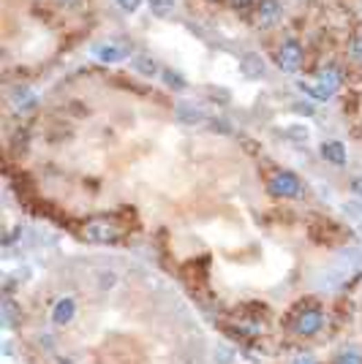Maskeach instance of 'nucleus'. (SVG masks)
Returning <instances> with one entry per match:
<instances>
[{
    "label": "nucleus",
    "instance_id": "obj_6",
    "mask_svg": "<svg viewBox=\"0 0 362 364\" xmlns=\"http://www.w3.org/2000/svg\"><path fill=\"white\" fill-rule=\"evenodd\" d=\"M93 57L95 60H101V63H120V60H126L128 57V46H123V44H115V41H104V44H93Z\"/></svg>",
    "mask_w": 362,
    "mask_h": 364
},
{
    "label": "nucleus",
    "instance_id": "obj_13",
    "mask_svg": "<svg viewBox=\"0 0 362 364\" xmlns=\"http://www.w3.org/2000/svg\"><path fill=\"white\" fill-rule=\"evenodd\" d=\"M131 65H134L136 74H142V77H158V63L150 57V54H136L131 57Z\"/></svg>",
    "mask_w": 362,
    "mask_h": 364
},
{
    "label": "nucleus",
    "instance_id": "obj_1",
    "mask_svg": "<svg viewBox=\"0 0 362 364\" xmlns=\"http://www.w3.org/2000/svg\"><path fill=\"white\" fill-rule=\"evenodd\" d=\"M362 259L357 253H343L330 270H324V274L318 277V285L327 288V291H335V288H343L349 283V277L360 270Z\"/></svg>",
    "mask_w": 362,
    "mask_h": 364
},
{
    "label": "nucleus",
    "instance_id": "obj_21",
    "mask_svg": "<svg viewBox=\"0 0 362 364\" xmlns=\"http://www.w3.org/2000/svg\"><path fill=\"white\" fill-rule=\"evenodd\" d=\"M117 6L126 11V14H134L139 11V6H142V0H117Z\"/></svg>",
    "mask_w": 362,
    "mask_h": 364
},
{
    "label": "nucleus",
    "instance_id": "obj_4",
    "mask_svg": "<svg viewBox=\"0 0 362 364\" xmlns=\"http://www.w3.org/2000/svg\"><path fill=\"white\" fill-rule=\"evenodd\" d=\"M117 234H120V228L115 226L109 218H95V221H90V223L85 226V236H88L90 242H101V245L115 242Z\"/></svg>",
    "mask_w": 362,
    "mask_h": 364
},
{
    "label": "nucleus",
    "instance_id": "obj_19",
    "mask_svg": "<svg viewBox=\"0 0 362 364\" xmlns=\"http://www.w3.org/2000/svg\"><path fill=\"white\" fill-rule=\"evenodd\" d=\"M335 364H362V354L360 351H354V348L341 351V354H338V359H335Z\"/></svg>",
    "mask_w": 362,
    "mask_h": 364
},
{
    "label": "nucleus",
    "instance_id": "obj_15",
    "mask_svg": "<svg viewBox=\"0 0 362 364\" xmlns=\"http://www.w3.org/2000/svg\"><path fill=\"white\" fill-rule=\"evenodd\" d=\"M19 318H22V313H19L17 302H14L11 296H6V299H3V326H6V329H11V326H14Z\"/></svg>",
    "mask_w": 362,
    "mask_h": 364
},
{
    "label": "nucleus",
    "instance_id": "obj_5",
    "mask_svg": "<svg viewBox=\"0 0 362 364\" xmlns=\"http://www.w3.org/2000/svg\"><path fill=\"white\" fill-rule=\"evenodd\" d=\"M321 323H324V316H321V310L318 307H308V310H303V313H297V318H294V334H300V337H314L318 329H321Z\"/></svg>",
    "mask_w": 362,
    "mask_h": 364
},
{
    "label": "nucleus",
    "instance_id": "obj_22",
    "mask_svg": "<svg viewBox=\"0 0 362 364\" xmlns=\"http://www.w3.org/2000/svg\"><path fill=\"white\" fill-rule=\"evenodd\" d=\"M292 364H318L311 354H300V356H294V362Z\"/></svg>",
    "mask_w": 362,
    "mask_h": 364
},
{
    "label": "nucleus",
    "instance_id": "obj_24",
    "mask_svg": "<svg viewBox=\"0 0 362 364\" xmlns=\"http://www.w3.org/2000/svg\"><path fill=\"white\" fill-rule=\"evenodd\" d=\"M57 6H63V8H79L82 6V0H55Z\"/></svg>",
    "mask_w": 362,
    "mask_h": 364
},
{
    "label": "nucleus",
    "instance_id": "obj_17",
    "mask_svg": "<svg viewBox=\"0 0 362 364\" xmlns=\"http://www.w3.org/2000/svg\"><path fill=\"white\" fill-rule=\"evenodd\" d=\"M297 88H300V92H305L308 98H314V101H330V95L324 92V88L318 85V82H297Z\"/></svg>",
    "mask_w": 362,
    "mask_h": 364
},
{
    "label": "nucleus",
    "instance_id": "obj_8",
    "mask_svg": "<svg viewBox=\"0 0 362 364\" xmlns=\"http://www.w3.org/2000/svg\"><path fill=\"white\" fill-rule=\"evenodd\" d=\"M175 114H178V120L185 123V125H204L207 123V112L202 106H196V103H188V101L178 103Z\"/></svg>",
    "mask_w": 362,
    "mask_h": 364
},
{
    "label": "nucleus",
    "instance_id": "obj_23",
    "mask_svg": "<svg viewBox=\"0 0 362 364\" xmlns=\"http://www.w3.org/2000/svg\"><path fill=\"white\" fill-rule=\"evenodd\" d=\"M286 134H292V136H300V141H308V128H289Z\"/></svg>",
    "mask_w": 362,
    "mask_h": 364
},
{
    "label": "nucleus",
    "instance_id": "obj_7",
    "mask_svg": "<svg viewBox=\"0 0 362 364\" xmlns=\"http://www.w3.org/2000/svg\"><path fill=\"white\" fill-rule=\"evenodd\" d=\"M280 17H283L280 0H259V6H256V22H259L262 28H272V25H278V22H280Z\"/></svg>",
    "mask_w": 362,
    "mask_h": 364
},
{
    "label": "nucleus",
    "instance_id": "obj_9",
    "mask_svg": "<svg viewBox=\"0 0 362 364\" xmlns=\"http://www.w3.org/2000/svg\"><path fill=\"white\" fill-rule=\"evenodd\" d=\"M8 101H11V106L17 109V112H28V109H33L36 106V92L30 90V88H25V85H19V88H14L11 95H8Z\"/></svg>",
    "mask_w": 362,
    "mask_h": 364
},
{
    "label": "nucleus",
    "instance_id": "obj_18",
    "mask_svg": "<svg viewBox=\"0 0 362 364\" xmlns=\"http://www.w3.org/2000/svg\"><path fill=\"white\" fill-rule=\"evenodd\" d=\"M161 79H164L166 88H172V90H185V79L180 77V71L166 68V71H161Z\"/></svg>",
    "mask_w": 362,
    "mask_h": 364
},
{
    "label": "nucleus",
    "instance_id": "obj_20",
    "mask_svg": "<svg viewBox=\"0 0 362 364\" xmlns=\"http://www.w3.org/2000/svg\"><path fill=\"white\" fill-rule=\"evenodd\" d=\"M352 60H354L357 65H362V30L354 36V41H352Z\"/></svg>",
    "mask_w": 362,
    "mask_h": 364
},
{
    "label": "nucleus",
    "instance_id": "obj_10",
    "mask_svg": "<svg viewBox=\"0 0 362 364\" xmlns=\"http://www.w3.org/2000/svg\"><path fill=\"white\" fill-rule=\"evenodd\" d=\"M77 316V302L71 299V296H66V299H60L57 305H55V310H52V323H57V326H66V323H71Z\"/></svg>",
    "mask_w": 362,
    "mask_h": 364
},
{
    "label": "nucleus",
    "instance_id": "obj_16",
    "mask_svg": "<svg viewBox=\"0 0 362 364\" xmlns=\"http://www.w3.org/2000/svg\"><path fill=\"white\" fill-rule=\"evenodd\" d=\"M147 3H150L153 17H158V19H169L175 14V0H147Z\"/></svg>",
    "mask_w": 362,
    "mask_h": 364
},
{
    "label": "nucleus",
    "instance_id": "obj_2",
    "mask_svg": "<svg viewBox=\"0 0 362 364\" xmlns=\"http://www.w3.org/2000/svg\"><path fill=\"white\" fill-rule=\"evenodd\" d=\"M303 57H305L303 54V46H300V41H294V39L283 41V44L278 46V52H275V63L286 74H297L300 65H303Z\"/></svg>",
    "mask_w": 362,
    "mask_h": 364
},
{
    "label": "nucleus",
    "instance_id": "obj_14",
    "mask_svg": "<svg viewBox=\"0 0 362 364\" xmlns=\"http://www.w3.org/2000/svg\"><path fill=\"white\" fill-rule=\"evenodd\" d=\"M242 68H245V74H248L251 79L265 77V60L256 57V54H245V57H242Z\"/></svg>",
    "mask_w": 362,
    "mask_h": 364
},
{
    "label": "nucleus",
    "instance_id": "obj_12",
    "mask_svg": "<svg viewBox=\"0 0 362 364\" xmlns=\"http://www.w3.org/2000/svg\"><path fill=\"white\" fill-rule=\"evenodd\" d=\"M321 158L332 166H343L346 163V147L343 141H324L321 144Z\"/></svg>",
    "mask_w": 362,
    "mask_h": 364
},
{
    "label": "nucleus",
    "instance_id": "obj_3",
    "mask_svg": "<svg viewBox=\"0 0 362 364\" xmlns=\"http://www.w3.org/2000/svg\"><path fill=\"white\" fill-rule=\"evenodd\" d=\"M270 193L278 199H297L303 193V182L294 172H275L270 177Z\"/></svg>",
    "mask_w": 362,
    "mask_h": 364
},
{
    "label": "nucleus",
    "instance_id": "obj_25",
    "mask_svg": "<svg viewBox=\"0 0 362 364\" xmlns=\"http://www.w3.org/2000/svg\"><path fill=\"white\" fill-rule=\"evenodd\" d=\"M229 3H231L234 8H248V6L254 3V0H229Z\"/></svg>",
    "mask_w": 362,
    "mask_h": 364
},
{
    "label": "nucleus",
    "instance_id": "obj_11",
    "mask_svg": "<svg viewBox=\"0 0 362 364\" xmlns=\"http://www.w3.org/2000/svg\"><path fill=\"white\" fill-rule=\"evenodd\" d=\"M316 82L321 85V88H324V92L332 98L335 92L341 90V82H343V77H341V71H338L335 65H327V68H321V74H318Z\"/></svg>",
    "mask_w": 362,
    "mask_h": 364
}]
</instances>
